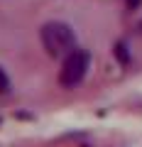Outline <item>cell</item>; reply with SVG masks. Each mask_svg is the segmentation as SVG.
<instances>
[{
	"label": "cell",
	"instance_id": "7a4b0ae2",
	"mask_svg": "<svg viewBox=\"0 0 142 147\" xmlns=\"http://www.w3.org/2000/svg\"><path fill=\"white\" fill-rule=\"evenodd\" d=\"M88 64H91V54L86 52V49H74V52L64 59L61 74H59V84H61L64 88H74V86L86 76Z\"/></svg>",
	"mask_w": 142,
	"mask_h": 147
},
{
	"label": "cell",
	"instance_id": "3957f363",
	"mask_svg": "<svg viewBox=\"0 0 142 147\" xmlns=\"http://www.w3.org/2000/svg\"><path fill=\"white\" fill-rule=\"evenodd\" d=\"M115 57L120 59V64H127L130 54H127V44H125V42H118V44H115Z\"/></svg>",
	"mask_w": 142,
	"mask_h": 147
},
{
	"label": "cell",
	"instance_id": "277c9868",
	"mask_svg": "<svg viewBox=\"0 0 142 147\" xmlns=\"http://www.w3.org/2000/svg\"><path fill=\"white\" fill-rule=\"evenodd\" d=\"M7 88H10V81H7L5 71L0 69V93H7Z\"/></svg>",
	"mask_w": 142,
	"mask_h": 147
},
{
	"label": "cell",
	"instance_id": "5b68a950",
	"mask_svg": "<svg viewBox=\"0 0 142 147\" xmlns=\"http://www.w3.org/2000/svg\"><path fill=\"white\" fill-rule=\"evenodd\" d=\"M140 3H142V0H125L127 10H137V7H140Z\"/></svg>",
	"mask_w": 142,
	"mask_h": 147
},
{
	"label": "cell",
	"instance_id": "6da1fadb",
	"mask_svg": "<svg viewBox=\"0 0 142 147\" xmlns=\"http://www.w3.org/2000/svg\"><path fill=\"white\" fill-rule=\"evenodd\" d=\"M74 30L66 25V22H47L42 27V44L47 49L49 57H59V54H71L74 49Z\"/></svg>",
	"mask_w": 142,
	"mask_h": 147
},
{
	"label": "cell",
	"instance_id": "8992f818",
	"mask_svg": "<svg viewBox=\"0 0 142 147\" xmlns=\"http://www.w3.org/2000/svg\"><path fill=\"white\" fill-rule=\"evenodd\" d=\"M137 32H142V20H140V22H137Z\"/></svg>",
	"mask_w": 142,
	"mask_h": 147
}]
</instances>
